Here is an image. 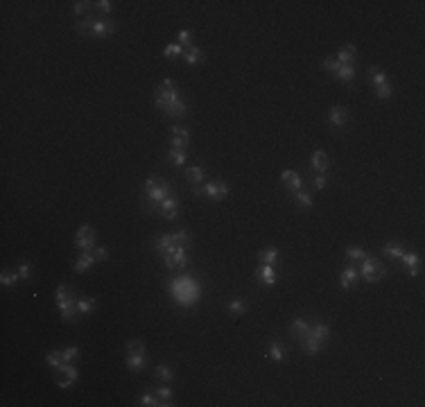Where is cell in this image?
I'll use <instances>...</instances> for the list:
<instances>
[{"mask_svg": "<svg viewBox=\"0 0 425 407\" xmlns=\"http://www.w3.org/2000/svg\"><path fill=\"white\" fill-rule=\"evenodd\" d=\"M289 330H292V335L298 339V342H303V339L310 335V324H307L305 319H301V317H298V319L292 321V328H289Z\"/></svg>", "mask_w": 425, "mask_h": 407, "instance_id": "7402d4cb", "label": "cell"}, {"mask_svg": "<svg viewBox=\"0 0 425 407\" xmlns=\"http://www.w3.org/2000/svg\"><path fill=\"white\" fill-rule=\"evenodd\" d=\"M93 5H95V7H97L102 14H111V12H113V3H111V0H97V3H93Z\"/></svg>", "mask_w": 425, "mask_h": 407, "instance_id": "c3c4849f", "label": "cell"}, {"mask_svg": "<svg viewBox=\"0 0 425 407\" xmlns=\"http://www.w3.org/2000/svg\"><path fill=\"white\" fill-rule=\"evenodd\" d=\"M167 161H170L172 165H176V167L185 165V161H188V149H174V147H172L170 152H167Z\"/></svg>", "mask_w": 425, "mask_h": 407, "instance_id": "83f0119b", "label": "cell"}, {"mask_svg": "<svg viewBox=\"0 0 425 407\" xmlns=\"http://www.w3.org/2000/svg\"><path fill=\"white\" fill-rule=\"evenodd\" d=\"M156 398L163 402V407L172 405V398H174V391H172L170 387H158L156 389Z\"/></svg>", "mask_w": 425, "mask_h": 407, "instance_id": "8d00e7d4", "label": "cell"}, {"mask_svg": "<svg viewBox=\"0 0 425 407\" xmlns=\"http://www.w3.org/2000/svg\"><path fill=\"white\" fill-rule=\"evenodd\" d=\"M158 398H156V393H143L140 396V400H138V405H143V407H158Z\"/></svg>", "mask_w": 425, "mask_h": 407, "instance_id": "ee69618b", "label": "cell"}, {"mask_svg": "<svg viewBox=\"0 0 425 407\" xmlns=\"http://www.w3.org/2000/svg\"><path fill=\"white\" fill-rule=\"evenodd\" d=\"M63 375H66V378H63V380H57V384H59L61 389H70L72 384H75L77 375H79V373H77V366L68 364V366H66V371H63Z\"/></svg>", "mask_w": 425, "mask_h": 407, "instance_id": "484cf974", "label": "cell"}, {"mask_svg": "<svg viewBox=\"0 0 425 407\" xmlns=\"http://www.w3.org/2000/svg\"><path fill=\"white\" fill-rule=\"evenodd\" d=\"M310 163H312V167H314L319 174H324L326 172V167H328V156H326L321 149H316L314 154H312V158H310Z\"/></svg>", "mask_w": 425, "mask_h": 407, "instance_id": "f1b7e54d", "label": "cell"}, {"mask_svg": "<svg viewBox=\"0 0 425 407\" xmlns=\"http://www.w3.org/2000/svg\"><path fill=\"white\" fill-rule=\"evenodd\" d=\"M183 61L188 63V66H199V63H203L201 48H197V45H188L185 52H183Z\"/></svg>", "mask_w": 425, "mask_h": 407, "instance_id": "ffe728a7", "label": "cell"}, {"mask_svg": "<svg viewBox=\"0 0 425 407\" xmlns=\"http://www.w3.org/2000/svg\"><path fill=\"white\" fill-rule=\"evenodd\" d=\"M369 81L371 84L375 86V88H378V86H382V84H387V72L382 70V68H375V66H371L369 68Z\"/></svg>", "mask_w": 425, "mask_h": 407, "instance_id": "f546056e", "label": "cell"}, {"mask_svg": "<svg viewBox=\"0 0 425 407\" xmlns=\"http://www.w3.org/2000/svg\"><path fill=\"white\" fill-rule=\"evenodd\" d=\"M77 32L81 36H93V39H104V36H111L116 34L118 25L113 18H95V16H84L75 23Z\"/></svg>", "mask_w": 425, "mask_h": 407, "instance_id": "3957f363", "label": "cell"}, {"mask_svg": "<svg viewBox=\"0 0 425 407\" xmlns=\"http://www.w3.org/2000/svg\"><path fill=\"white\" fill-rule=\"evenodd\" d=\"M321 68H324L326 72H333V75H335L337 68H339V63H337V59H335V57H326L324 61H321Z\"/></svg>", "mask_w": 425, "mask_h": 407, "instance_id": "bcb514c9", "label": "cell"}, {"mask_svg": "<svg viewBox=\"0 0 425 407\" xmlns=\"http://www.w3.org/2000/svg\"><path fill=\"white\" fill-rule=\"evenodd\" d=\"M70 292L72 289L68 283H61L57 287V292H54V301H57V308L61 312V319L68 321V324H72L77 319V298Z\"/></svg>", "mask_w": 425, "mask_h": 407, "instance_id": "5b68a950", "label": "cell"}, {"mask_svg": "<svg viewBox=\"0 0 425 407\" xmlns=\"http://www.w3.org/2000/svg\"><path fill=\"white\" fill-rule=\"evenodd\" d=\"M95 306H97L95 298H77V312L79 315H90L95 310Z\"/></svg>", "mask_w": 425, "mask_h": 407, "instance_id": "836d02e7", "label": "cell"}, {"mask_svg": "<svg viewBox=\"0 0 425 407\" xmlns=\"http://www.w3.org/2000/svg\"><path fill=\"white\" fill-rule=\"evenodd\" d=\"M127 353H138V355H147V348H145V344L138 342V339H129V342H127Z\"/></svg>", "mask_w": 425, "mask_h": 407, "instance_id": "b9f144b4", "label": "cell"}, {"mask_svg": "<svg viewBox=\"0 0 425 407\" xmlns=\"http://www.w3.org/2000/svg\"><path fill=\"white\" fill-rule=\"evenodd\" d=\"M346 258L351 262H360V260H364V258H366V251H364V249H360V247H348L346 249Z\"/></svg>", "mask_w": 425, "mask_h": 407, "instance_id": "ab89813d", "label": "cell"}, {"mask_svg": "<svg viewBox=\"0 0 425 407\" xmlns=\"http://www.w3.org/2000/svg\"><path fill=\"white\" fill-rule=\"evenodd\" d=\"M278 249H274V247H269V249H262L260 253H258V258H260V262L262 265H276L278 262Z\"/></svg>", "mask_w": 425, "mask_h": 407, "instance_id": "1f68e13d", "label": "cell"}, {"mask_svg": "<svg viewBox=\"0 0 425 407\" xmlns=\"http://www.w3.org/2000/svg\"><path fill=\"white\" fill-rule=\"evenodd\" d=\"M154 373H156V378L161 380V382H172V380H174V373H172V369L167 364H158L156 369H154Z\"/></svg>", "mask_w": 425, "mask_h": 407, "instance_id": "d590c367", "label": "cell"}, {"mask_svg": "<svg viewBox=\"0 0 425 407\" xmlns=\"http://www.w3.org/2000/svg\"><path fill=\"white\" fill-rule=\"evenodd\" d=\"M18 274H21L23 280L30 278V276H32V265H30V262H23V265L18 267Z\"/></svg>", "mask_w": 425, "mask_h": 407, "instance_id": "816d5d0a", "label": "cell"}, {"mask_svg": "<svg viewBox=\"0 0 425 407\" xmlns=\"http://www.w3.org/2000/svg\"><path fill=\"white\" fill-rule=\"evenodd\" d=\"M170 294H172V301H174L176 306L190 308L199 301V296H201V283H199L197 278H192L190 274L176 276V278L170 280Z\"/></svg>", "mask_w": 425, "mask_h": 407, "instance_id": "7a4b0ae2", "label": "cell"}, {"mask_svg": "<svg viewBox=\"0 0 425 407\" xmlns=\"http://www.w3.org/2000/svg\"><path fill=\"white\" fill-rule=\"evenodd\" d=\"M185 52V48L181 43H170V45H165V50H163V54H165L167 59H172V57H181V54Z\"/></svg>", "mask_w": 425, "mask_h": 407, "instance_id": "60d3db41", "label": "cell"}, {"mask_svg": "<svg viewBox=\"0 0 425 407\" xmlns=\"http://www.w3.org/2000/svg\"><path fill=\"white\" fill-rule=\"evenodd\" d=\"M172 136H170V145L174 149H188L190 145V134L185 127H172Z\"/></svg>", "mask_w": 425, "mask_h": 407, "instance_id": "30bf717a", "label": "cell"}, {"mask_svg": "<svg viewBox=\"0 0 425 407\" xmlns=\"http://www.w3.org/2000/svg\"><path fill=\"white\" fill-rule=\"evenodd\" d=\"M310 337H314L319 344H326L330 337V326L328 324H314L310 326Z\"/></svg>", "mask_w": 425, "mask_h": 407, "instance_id": "603a6c76", "label": "cell"}, {"mask_svg": "<svg viewBox=\"0 0 425 407\" xmlns=\"http://www.w3.org/2000/svg\"><path fill=\"white\" fill-rule=\"evenodd\" d=\"M203 179H206V172H203L201 165H190L185 167V181L190 185H201Z\"/></svg>", "mask_w": 425, "mask_h": 407, "instance_id": "ac0fdd59", "label": "cell"}, {"mask_svg": "<svg viewBox=\"0 0 425 407\" xmlns=\"http://www.w3.org/2000/svg\"><path fill=\"white\" fill-rule=\"evenodd\" d=\"M226 310H229L231 315L240 317V315H244V312H247V303H244V301H240V298H235V301H229V306H226Z\"/></svg>", "mask_w": 425, "mask_h": 407, "instance_id": "f35d334b", "label": "cell"}, {"mask_svg": "<svg viewBox=\"0 0 425 407\" xmlns=\"http://www.w3.org/2000/svg\"><path fill=\"white\" fill-rule=\"evenodd\" d=\"M267 355H269L274 362H283L285 357H287V351H285V346L278 342V339H274V342L269 344V348H267Z\"/></svg>", "mask_w": 425, "mask_h": 407, "instance_id": "cb8c5ba5", "label": "cell"}, {"mask_svg": "<svg viewBox=\"0 0 425 407\" xmlns=\"http://www.w3.org/2000/svg\"><path fill=\"white\" fill-rule=\"evenodd\" d=\"M93 253H95V260H97V262L109 260V249H107V247H95Z\"/></svg>", "mask_w": 425, "mask_h": 407, "instance_id": "681fc988", "label": "cell"}, {"mask_svg": "<svg viewBox=\"0 0 425 407\" xmlns=\"http://www.w3.org/2000/svg\"><path fill=\"white\" fill-rule=\"evenodd\" d=\"M328 120H330V125H333V127H339V129H342V127L346 125V120H348L346 109H344V107H333L328 111Z\"/></svg>", "mask_w": 425, "mask_h": 407, "instance_id": "d6986e66", "label": "cell"}, {"mask_svg": "<svg viewBox=\"0 0 425 407\" xmlns=\"http://www.w3.org/2000/svg\"><path fill=\"white\" fill-rule=\"evenodd\" d=\"M143 192H145V199L158 211V204L172 194V185H170V181L163 179V176H147L143 183Z\"/></svg>", "mask_w": 425, "mask_h": 407, "instance_id": "277c9868", "label": "cell"}, {"mask_svg": "<svg viewBox=\"0 0 425 407\" xmlns=\"http://www.w3.org/2000/svg\"><path fill=\"white\" fill-rule=\"evenodd\" d=\"M400 262L407 267V271H409L411 278H416V276L420 274V256L418 253H402L400 256Z\"/></svg>", "mask_w": 425, "mask_h": 407, "instance_id": "9a60e30c", "label": "cell"}, {"mask_svg": "<svg viewBox=\"0 0 425 407\" xmlns=\"http://www.w3.org/2000/svg\"><path fill=\"white\" fill-rule=\"evenodd\" d=\"M357 57V48L355 45H344V48H339L337 52V63H353V59Z\"/></svg>", "mask_w": 425, "mask_h": 407, "instance_id": "4316f807", "label": "cell"}, {"mask_svg": "<svg viewBox=\"0 0 425 407\" xmlns=\"http://www.w3.org/2000/svg\"><path fill=\"white\" fill-rule=\"evenodd\" d=\"M158 213H161V217H165V220H174V217L179 215V199H176L174 194L165 197L158 204Z\"/></svg>", "mask_w": 425, "mask_h": 407, "instance_id": "8fae6325", "label": "cell"}, {"mask_svg": "<svg viewBox=\"0 0 425 407\" xmlns=\"http://www.w3.org/2000/svg\"><path fill=\"white\" fill-rule=\"evenodd\" d=\"M375 95H378L380 99H389L393 95V86L387 81V84H382V86H378V88H375Z\"/></svg>", "mask_w": 425, "mask_h": 407, "instance_id": "f6af8a7d", "label": "cell"}, {"mask_svg": "<svg viewBox=\"0 0 425 407\" xmlns=\"http://www.w3.org/2000/svg\"><path fill=\"white\" fill-rule=\"evenodd\" d=\"M18 280H21V274H18V271H9V269H5L3 274H0V283H3L5 287H9V285H16Z\"/></svg>", "mask_w": 425, "mask_h": 407, "instance_id": "74e56055", "label": "cell"}, {"mask_svg": "<svg viewBox=\"0 0 425 407\" xmlns=\"http://www.w3.org/2000/svg\"><path fill=\"white\" fill-rule=\"evenodd\" d=\"M125 364H127V369H129L131 373H140V371H145V366H147V355H138V353H127Z\"/></svg>", "mask_w": 425, "mask_h": 407, "instance_id": "2e32d148", "label": "cell"}, {"mask_svg": "<svg viewBox=\"0 0 425 407\" xmlns=\"http://www.w3.org/2000/svg\"><path fill=\"white\" fill-rule=\"evenodd\" d=\"M256 278L260 280L262 285H267V287H274L276 280H278V274H276L274 265H260L256 269Z\"/></svg>", "mask_w": 425, "mask_h": 407, "instance_id": "4fadbf2b", "label": "cell"}, {"mask_svg": "<svg viewBox=\"0 0 425 407\" xmlns=\"http://www.w3.org/2000/svg\"><path fill=\"white\" fill-rule=\"evenodd\" d=\"M382 253H384L387 258H398V260H400V256L405 253V249H402L400 244H396V242L391 240V242H387V244L382 247Z\"/></svg>", "mask_w": 425, "mask_h": 407, "instance_id": "d6a6232c", "label": "cell"}, {"mask_svg": "<svg viewBox=\"0 0 425 407\" xmlns=\"http://www.w3.org/2000/svg\"><path fill=\"white\" fill-rule=\"evenodd\" d=\"M357 271H360V278L366 280V283H378V280H382L387 276V267L380 260H375L373 256H369V253H366L364 260H360V269Z\"/></svg>", "mask_w": 425, "mask_h": 407, "instance_id": "52a82bcc", "label": "cell"}, {"mask_svg": "<svg viewBox=\"0 0 425 407\" xmlns=\"http://www.w3.org/2000/svg\"><path fill=\"white\" fill-rule=\"evenodd\" d=\"M301 344H303V351H305L307 355H316V353L321 351V346H324V344H319L314 337H310V335H307V337L303 339Z\"/></svg>", "mask_w": 425, "mask_h": 407, "instance_id": "e575fe53", "label": "cell"}, {"mask_svg": "<svg viewBox=\"0 0 425 407\" xmlns=\"http://www.w3.org/2000/svg\"><path fill=\"white\" fill-rule=\"evenodd\" d=\"M61 353H63V362L72 364V360H75V357L79 355V348H77V346H68L66 351H61Z\"/></svg>", "mask_w": 425, "mask_h": 407, "instance_id": "7dc6e473", "label": "cell"}, {"mask_svg": "<svg viewBox=\"0 0 425 407\" xmlns=\"http://www.w3.org/2000/svg\"><path fill=\"white\" fill-rule=\"evenodd\" d=\"M190 41H192V34H190V30H181V32H179V43L183 45V48H188V45H192Z\"/></svg>", "mask_w": 425, "mask_h": 407, "instance_id": "f907efd6", "label": "cell"}, {"mask_svg": "<svg viewBox=\"0 0 425 407\" xmlns=\"http://www.w3.org/2000/svg\"><path fill=\"white\" fill-rule=\"evenodd\" d=\"M292 199H294V201H296L301 208H305V211H310V208L314 206V199H312V194L307 192V190H303V188L296 190V192H292Z\"/></svg>", "mask_w": 425, "mask_h": 407, "instance_id": "d4e9b609", "label": "cell"}, {"mask_svg": "<svg viewBox=\"0 0 425 407\" xmlns=\"http://www.w3.org/2000/svg\"><path fill=\"white\" fill-rule=\"evenodd\" d=\"M192 192L194 194H206V197L215 199V201H222V199L229 197V183L224 181H208L203 185H192Z\"/></svg>", "mask_w": 425, "mask_h": 407, "instance_id": "ba28073f", "label": "cell"}, {"mask_svg": "<svg viewBox=\"0 0 425 407\" xmlns=\"http://www.w3.org/2000/svg\"><path fill=\"white\" fill-rule=\"evenodd\" d=\"M90 5H93V3L77 0V3H72V12H75L77 16H88V14H90Z\"/></svg>", "mask_w": 425, "mask_h": 407, "instance_id": "7bdbcfd3", "label": "cell"}, {"mask_svg": "<svg viewBox=\"0 0 425 407\" xmlns=\"http://www.w3.org/2000/svg\"><path fill=\"white\" fill-rule=\"evenodd\" d=\"M154 102H156V107L165 116H172V118H183L185 111H188L185 102L179 97V86L172 79H163L158 84L156 93H154Z\"/></svg>", "mask_w": 425, "mask_h": 407, "instance_id": "6da1fadb", "label": "cell"}, {"mask_svg": "<svg viewBox=\"0 0 425 407\" xmlns=\"http://www.w3.org/2000/svg\"><path fill=\"white\" fill-rule=\"evenodd\" d=\"M45 362H48V366H52L57 373H63L68 366V362H63V353L61 351H52L45 355Z\"/></svg>", "mask_w": 425, "mask_h": 407, "instance_id": "44dd1931", "label": "cell"}, {"mask_svg": "<svg viewBox=\"0 0 425 407\" xmlns=\"http://www.w3.org/2000/svg\"><path fill=\"white\" fill-rule=\"evenodd\" d=\"M312 185H314L316 190H324L326 185H328V181H326V174H316L314 179H312Z\"/></svg>", "mask_w": 425, "mask_h": 407, "instance_id": "f5cc1de1", "label": "cell"}, {"mask_svg": "<svg viewBox=\"0 0 425 407\" xmlns=\"http://www.w3.org/2000/svg\"><path fill=\"white\" fill-rule=\"evenodd\" d=\"M190 247H192V244H179V242L172 244L170 249H165V251L161 253L163 265H165L170 271L185 269V267H188V262H190V258H188Z\"/></svg>", "mask_w": 425, "mask_h": 407, "instance_id": "8992f818", "label": "cell"}, {"mask_svg": "<svg viewBox=\"0 0 425 407\" xmlns=\"http://www.w3.org/2000/svg\"><path fill=\"white\" fill-rule=\"evenodd\" d=\"M75 244H77L79 251H93V249H95V231H93V226L81 224L79 229H77Z\"/></svg>", "mask_w": 425, "mask_h": 407, "instance_id": "9c48e42d", "label": "cell"}, {"mask_svg": "<svg viewBox=\"0 0 425 407\" xmlns=\"http://www.w3.org/2000/svg\"><path fill=\"white\" fill-rule=\"evenodd\" d=\"M95 262H97V260H95L93 251H81L79 256H77V260H75V271H77V274H84V271H88Z\"/></svg>", "mask_w": 425, "mask_h": 407, "instance_id": "e0dca14e", "label": "cell"}, {"mask_svg": "<svg viewBox=\"0 0 425 407\" xmlns=\"http://www.w3.org/2000/svg\"><path fill=\"white\" fill-rule=\"evenodd\" d=\"M280 181H283L285 190H287L289 194L303 188V179H301V174H298V172H294V170H285L283 174H280Z\"/></svg>", "mask_w": 425, "mask_h": 407, "instance_id": "7c38bea8", "label": "cell"}, {"mask_svg": "<svg viewBox=\"0 0 425 407\" xmlns=\"http://www.w3.org/2000/svg\"><path fill=\"white\" fill-rule=\"evenodd\" d=\"M357 280H360V271H357V267H353V265H346L342 269V274H339V285H342V289H351Z\"/></svg>", "mask_w": 425, "mask_h": 407, "instance_id": "5bb4252c", "label": "cell"}, {"mask_svg": "<svg viewBox=\"0 0 425 407\" xmlns=\"http://www.w3.org/2000/svg\"><path fill=\"white\" fill-rule=\"evenodd\" d=\"M335 77H337L339 81H351L353 77H355V66H353V63H339Z\"/></svg>", "mask_w": 425, "mask_h": 407, "instance_id": "4dcf8cb0", "label": "cell"}]
</instances>
